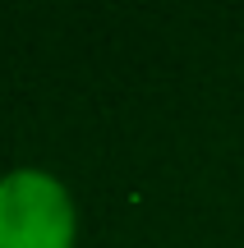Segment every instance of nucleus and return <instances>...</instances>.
<instances>
[{
	"instance_id": "1",
	"label": "nucleus",
	"mask_w": 244,
	"mask_h": 248,
	"mask_svg": "<svg viewBox=\"0 0 244 248\" xmlns=\"http://www.w3.org/2000/svg\"><path fill=\"white\" fill-rule=\"evenodd\" d=\"M79 212L51 170L18 166L0 175V248H74Z\"/></svg>"
}]
</instances>
